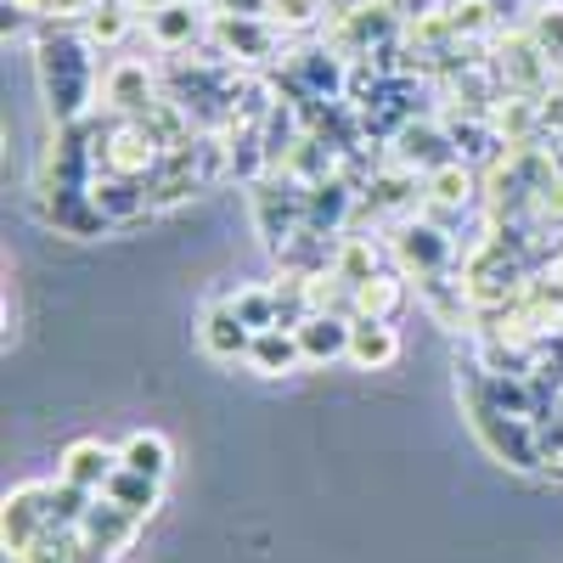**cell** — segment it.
<instances>
[{"mask_svg":"<svg viewBox=\"0 0 563 563\" xmlns=\"http://www.w3.org/2000/svg\"><path fill=\"white\" fill-rule=\"evenodd\" d=\"M209 23H214L209 0H175V7H164V12L147 18V40H153L158 57L198 52V45H209Z\"/></svg>","mask_w":563,"mask_h":563,"instance_id":"11","label":"cell"},{"mask_svg":"<svg viewBox=\"0 0 563 563\" xmlns=\"http://www.w3.org/2000/svg\"><path fill=\"white\" fill-rule=\"evenodd\" d=\"M384 231H389V260H395L411 282L451 271V265H456V254H462V243L451 238V231H445L440 220H429V214L395 220V225H384Z\"/></svg>","mask_w":563,"mask_h":563,"instance_id":"5","label":"cell"},{"mask_svg":"<svg viewBox=\"0 0 563 563\" xmlns=\"http://www.w3.org/2000/svg\"><path fill=\"white\" fill-rule=\"evenodd\" d=\"M130 7H135L141 18H153V12H164V7H175V0H130Z\"/></svg>","mask_w":563,"mask_h":563,"instance_id":"29","label":"cell"},{"mask_svg":"<svg viewBox=\"0 0 563 563\" xmlns=\"http://www.w3.org/2000/svg\"><path fill=\"white\" fill-rule=\"evenodd\" d=\"M119 462L124 467H135V474H147V479H169V462H175V451H169V440L164 434H153V429H141V434H130L124 445H119Z\"/></svg>","mask_w":563,"mask_h":563,"instance_id":"22","label":"cell"},{"mask_svg":"<svg viewBox=\"0 0 563 563\" xmlns=\"http://www.w3.org/2000/svg\"><path fill=\"white\" fill-rule=\"evenodd\" d=\"M525 34L541 45V57L563 68V0H536L530 18H525Z\"/></svg>","mask_w":563,"mask_h":563,"instance_id":"24","label":"cell"},{"mask_svg":"<svg viewBox=\"0 0 563 563\" xmlns=\"http://www.w3.org/2000/svg\"><path fill=\"white\" fill-rule=\"evenodd\" d=\"M552 90H563V68H558V79H552Z\"/></svg>","mask_w":563,"mask_h":563,"instance_id":"31","label":"cell"},{"mask_svg":"<svg viewBox=\"0 0 563 563\" xmlns=\"http://www.w3.org/2000/svg\"><path fill=\"white\" fill-rule=\"evenodd\" d=\"M198 339H203V350L214 355V361H249V350H254V327L231 310V299H209L203 305V316H198Z\"/></svg>","mask_w":563,"mask_h":563,"instance_id":"12","label":"cell"},{"mask_svg":"<svg viewBox=\"0 0 563 563\" xmlns=\"http://www.w3.org/2000/svg\"><path fill=\"white\" fill-rule=\"evenodd\" d=\"M85 563H113V558H102V552H90V547H85Z\"/></svg>","mask_w":563,"mask_h":563,"instance_id":"30","label":"cell"},{"mask_svg":"<svg viewBox=\"0 0 563 563\" xmlns=\"http://www.w3.org/2000/svg\"><path fill=\"white\" fill-rule=\"evenodd\" d=\"M411 305V276L400 265L378 271L366 282V288H355V316H378V321H395L400 310Z\"/></svg>","mask_w":563,"mask_h":563,"instance_id":"20","label":"cell"},{"mask_svg":"<svg viewBox=\"0 0 563 563\" xmlns=\"http://www.w3.org/2000/svg\"><path fill=\"white\" fill-rule=\"evenodd\" d=\"M400 361V333L395 321H378V316H355V333H350V366L361 372H384Z\"/></svg>","mask_w":563,"mask_h":563,"instance_id":"16","label":"cell"},{"mask_svg":"<svg viewBox=\"0 0 563 563\" xmlns=\"http://www.w3.org/2000/svg\"><path fill=\"white\" fill-rule=\"evenodd\" d=\"M18 563H85V536L79 530H45L29 552H18Z\"/></svg>","mask_w":563,"mask_h":563,"instance_id":"27","label":"cell"},{"mask_svg":"<svg viewBox=\"0 0 563 563\" xmlns=\"http://www.w3.org/2000/svg\"><path fill=\"white\" fill-rule=\"evenodd\" d=\"M209 52L220 63L238 68H276L288 57V34H282L271 18H238V12H214L209 23Z\"/></svg>","mask_w":563,"mask_h":563,"instance_id":"4","label":"cell"},{"mask_svg":"<svg viewBox=\"0 0 563 563\" xmlns=\"http://www.w3.org/2000/svg\"><path fill=\"white\" fill-rule=\"evenodd\" d=\"M113 474H119V451L102 445V440H74L63 451V462H57V479H68V485H79L90 496H102Z\"/></svg>","mask_w":563,"mask_h":563,"instance_id":"14","label":"cell"},{"mask_svg":"<svg viewBox=\"0 0 563 563\" xmlns=\"http://www.w3.org/2000/svg\"><path fill=\"white\" fill-rule=\"evenodd\" d=\"M479 203H485V175L474 164L451 158L434 175H422V214L429 220L445 225V220H462L467 209H479Z\"/></svg>","mask_w":563,"mask_h":563,"instance_id":"8","label":"cell"},{"mask_svg":"<svg viewBox=\"0 0 563 563\" xmlns=\"http://www.w3.org/2000/svg\"><path fill=\"white\" fill-rule=\"evenodd\" d=\"M384 254H389V243H372V238H361V231H344V238H339V254H333V276L355 294V288H366V282L378 276V271H389Z\"/></svg>","mask_w":563,"mask_h":563,"instance_id":"19","label":"cell"},{"mask_svg":"<svg viewBox=\"0 0 563 563\" xmlns=\"http://www.w3.org/2000/svg\"><path fill=\"white\" fill-rule=\"evenodd\" d=\"M141 525H147V519H135V512H124L119 501L97 496V501H90V512H85V525H79V536H85V547H90V552L113 558V552H124V547L135 541V530H141Z\"/></svg>","mask_w":563,"mask_h":563,"instance_id":"15","label":"cell"},{"mask_svg":"<svg viewBox=\"0 0 563 563\" xmlns=\"http://www.w3.org/2000/svg\"><path fill=\"white\" fill-rule=\"evenodd\" d=\"M282 34H310V29H327V18H333V0H271L265 12Z\"/></svg>","mask_w":563,"mask_h":563,"instance_id":"25","label":"cell"},{"mask_svg":"<svg viewBox=\"0 0 563 563\" xmlns=\"http://www.w3.org/2000/svg\"><path fill=\"white\" fill-rule=\"evenodd\" d=\"M462 400H467V422H474V434L485 440V451H490L496 462L525 467V474H530V467H541V451H536V422L501 411V406L490 400V389H485V378H479L474 366H467Z\"/></svg>","mask_w":563,"mask_h":563,"instance_id":"2","label":"cell"},{"mask_svg":"<svg viewBox=\"0 0 563 563\" xmlns=\"http://www.w3.org/2000/svg\"><path fill=\"white\" fill-rule=\"evenodd\" d=\"M305 198H310V186L294 180L288 169H271L265 180L249 186V214H254V231L271 254H282L305 231Z\"/></svg>","mask_w":563,"mask_h":563,"instance_id":"3","label":"cell"},{"mask_svg":"<svg viewBox=\"0 0 563 563\" xmlns=\"http://www.w3.org/2000/svg\"><path fill=\"white\" fill-rule=\"evenodd\" d=\"M456 158V141H451V130H445V119L434 113V119H406L395 135H389V164H400V169H411V175H434L440 164H451Z\"/></svg>","mask_w":563,"mask_h":563,"instance_id":"9","label":"cell"},{"mask_svg":"<svg viewBox=\"0 0 563 563\" xmlns=\"http://www.w3.org/2000/svg\"><path fill=\"white\" fill-rule=\"evenodd\" d=\"M299 333V350H305V366H327V361H350V333H355V321L344 316H310L305 327H294Z\"/></svg>","mask_w":563,"mask_h":563,"instance_id":"17","label":"cell"},{"mask_svg":"<svg viewBox=\"0 0 563 563\" xmlns=\"http://www.w3.org/2000/svg\"><path fill=\"white\" fill-rule=\"evenodd\" d=\"M79 29H85V40L97 45V52H119V45H124L135 29H147V18H141L130 0H97Z\"/></svg>","mask_w":563,"mask_h":563,"instance_id":"18","label":"cell"},{"mask_svg":"<svg viewBox=\"0 0 563 563\" xmlns=\"http://www.w3.org/2000/svg\"><path fill=\"white\" fill-rule=\"evenodd\" d=\"M34 74H40V97L52 113V130L79 124L97 113V45L85 40L79 23H40L34 34Z\"/></svg>","mask_w":563,"mask_h":563,"instance_id":"1","label":"cell"},{"mask_svg":"<svg viewBox=\"0 0 563 563\" xmlns=\"http://www.w3.org/2000/svg\"><path fill=\"white\" fill-rule=\"evenodd\" d=\"M108 501H119L124 512H135V519H153V507H158V496H164V485L158 479H147V474H135V467H124L119 462V474L108 479V490H102Z\"/></svg>","mask_w":563,"mask_h":563,"instance_id":"23","label":"cell"},{"mask_svg":"<svg viewBox=\"0 0 563 563\" xmlns=\"http://www.w3.org/2000/svg\"><path fill=\"white\" fill-rule=\"evenodd\" d=\"M384 7L400 18V23H417V18H429V12H440L445 0H384Z\"/></svg>","mask_w":563,"mask_h":563,"instance_id":"28","label":"cell"},{"mask_svg":"<svg viewBox=\"0 0 563 563\" xmlns=\"http://www.w3.org/2000/svg\"><path fill=\"white\" fill-rule=\"evenodd\" d=\"M90 203L108 225H135L141 214H153V186L135 175H97L90 180Z\"/></svg>","mask_w":563,"mask_h":563,"instance_id":"13","label":"cell"},{"mask_svg":"<svg viewBox=\"0 0 563 563\" xmlns=\"http://www.w3.org/2000/svg\"><path fill=\"white\" fill-rule=\"evenodd\" d=\"M231 310H238L254 333H265V327H282V310H276V288L271 282H254V288H238L231 294Z\"/></svg>","mask_w":563,"mask_h":563,"instance_id":"26","label":"cell"},{"mask_svg":"<svg viewBox=\"0 0 563 563\" xmlns=\"http://www.w3.org/2000/svg\"><path fill=\"white\" fill-rule=\"evenodd\" d=\"M164 102V74L158 63H141V57H119L102 74V113L119 119H147Z\"/></svg>","mask_w":563,"mask_h":563,"instance_id":"7","label":"cell"},{"mask_svg":"<svg viewBox=\"0 0 563 563\" xmlns=\"http://www.w3.org/2000/svg\"><path fill=\"white\" fill-rule=\"evenodd\" d=\"M490 68H496V79H501L507 97H547L552 79H558V63L541 57V45L525 34V23H519V29H496V40H490Z\"/></svg>","mask_w":563,"mask_h":563,"instance_id":"6","label":"cell"},{"mask_svg":"<svg viewBox=\"0 0 563 563\" xmlns=\"http://www.w3.org/2000/svg\"><path fill=\"white\" fill-rule=\"evenodd\" d=\"M249 366L260 372V378H288V372H299L305 366L299 333H288V327H265V333H254Z\"/></svg>","mask_w":563,"mask_h":563,"instance_id":"21","label":"cell"},{"mask_svg":"<svg viewBox=\"0 0 563 563\" xmlns=\"http://www.w3.org/2000/svg\"><path fill=\"white\" fill-rule=\"evenodd\" d=\"M45 530H52V479H34V485H18L7 496V507H0V541H7V552H29Z\"/></svg>","mask_w":563,"mask_h":563,"instance_id":"10","label":"cell"}]
</instances>
